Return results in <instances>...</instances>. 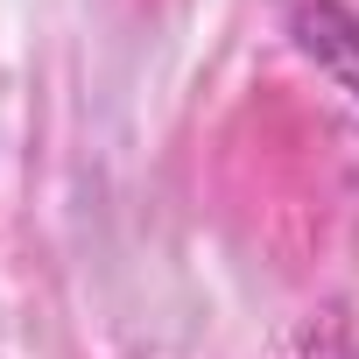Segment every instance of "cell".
Returning <instances> with one entry per match:
<instances>
[{
    "label": "cell",
    "instance_id": "6da1fadb",
    "mask_svg": "<svg viewBox=\"0 0 359 359\" xmlns=\"http://www.w3.org/2000/svg\"><path fill=\"white\" fill-rule=\"evenodd\" d=\"M296 29H303V50H310L317 64H331V71L345 78V92L359 99V29L345 22V8H338V0H303V8H296Z\"/></svg>",
    "mask_w": 359,
    "mask_h": 359
}]
</instances>
